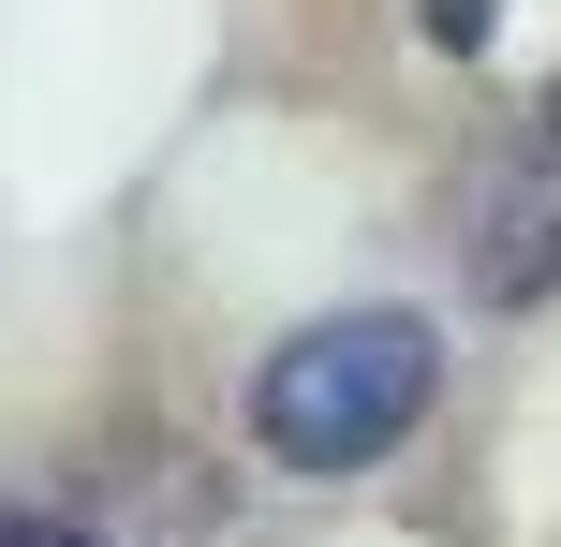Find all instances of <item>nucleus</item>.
Returning a JSON list of instances; mask_svg holds the SVG:
<instances>
[{"instance_id": "1", "label": "nucleus", "mask_w": 561, "mask_h": 547, "mask_svg": "<svg viewBox=\"0 0 561 547\" xmlns=\"http://www.w3.org/2000/svg\"><path fill=\"white\" fill-rule=\"evenodd\" d=\"M428 385H444V341H428L414 311H325V326H296V341H266L252 444L280 474H369V459L414 444Z\"/></svg>"}, {"instance_id": "2", "label": "nucleus", "mask_w": 561, "mask_h": 547, "mask_svg": "<svg viewBox=\"0 0 561 547\" xmlns=\"http://www.w3.org/2000/svg\"><path fill=\"white\" fill-rule=\"evenodd\" d=\"M458 252H473V296H547L561 282V148H533V163H488L473 178V207H458Z\"/></svg>"}, {"instance_id": "4", "label": "nucleus", "mask_w": 561, "mask_h": 547, "mask_svg": "<svg viewBox=\"0 0 561 547\" xmlns=\"http://www.w3.org/2000/svg\"><path fill=\"white\" fill-rule=\"evenodd\" d=\"M547 148H561V89H547Z\"/></svg>"}, {"instance_id": "3", "label": "nucleus", "mask_w": 561, "mask_h": 547, "mask_svg": "<svg viewBox=\"0 0 561 547\" xmlns=\"http://www.w3.org/2000/svg\"><path fill=\"white\" fill-rule=\"evenodd\" d=\"M0 547H89L75 518H30V503H0Z\"/></svg>"}]
</instances>
